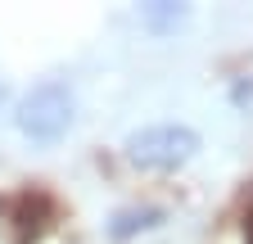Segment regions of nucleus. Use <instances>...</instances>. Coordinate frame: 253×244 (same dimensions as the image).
Segmentation results:
<instances>
[{"instance_id":"1","label":"nucleus","mask_w":253,"mask_h":244,"mask_svg":"<svg viewBox=\"0 0 253 244\" xmlns=\"http://www.w3.org/2000/svg\"><path fill=\"white\" fill-rule=\"evenodd\" d=\"M199 154V131H190L185 122H158L140 127L126 136V159L149 172H176Z\"/></svg>"},{"instance_id":"2","label":"nucleus","mask_w":253,"mask_h":244,"mask_svg":"<svg viewBox=\"0 0 253 244\" xmlns=\"http://www.w3.org/2000/svg\"><path fill=\"white\" fill-rule=\"evenodd\" d=\"M18 131L27 140H37V145H54L63 140V131L73 127V90L63 86V81H41V86H32L27 95L18 100Z\"/></svg>"},{"instance_id":"3","label":"nucleus","mask_w":253,"mask_h":244,"mask_svg":"<svg viewBox=\"0 0 253 244\" xmlns=\"http://www.w3.org/2000/svg\"><path fill=\"white\" fill-rule=\"evenodd\" d=\"M158 222H163V212H158V208H131V212H118V217H113V235L118 240H126V235H136V231H145V226H158Z\"/></svg>"},{"instance_id":"4","label":"nucleus","mask_w":253,"mask_h":244,"mask_svg":"<svg viewBox=\"0 0 253 244\" xmlns=\"http://www.w3.org/2000/svg\"><path fill=\"white\" fill-rule=\"evenodd\" d=\"M140 18L154 27V32H168V27L185 23V9H181V5H168V0H158V5H145V9H140Z\"/></svg>"},{"instance_id":"5","label":"nucleus","mask_w":253,"mask_h":244,"mask_svg":"<svg viewBox=\"0 0 253 244\" xmlns=\"http://www.w3.org/2000/svg\"><path fill=\"white\" fill-rule=\"evenodd\" d=\"M5 95H9V90H5V81H0V104H5Z\"/></svg>"}]
</instances>
